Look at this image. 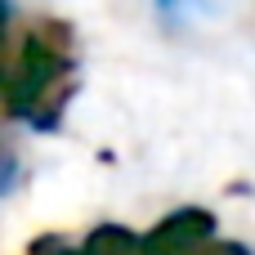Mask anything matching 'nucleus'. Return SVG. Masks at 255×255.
I'll return each instance as SVG.
<instances>
[{
    "label": "nucleus",
    "instance_id": "1",
    "mask_svg": "<svg viewBox=\"0 0 255 255\" xmlns=\"http://www.w3.org/2000/svg\"><path fill=\"white\" fill-rule=\"evenodd\" d=\"M72 54L63 27H31L18 63L4 85V112L31 130H54L67 108V81H72Z\"/></svg>",
    "mask_w": 255,
    "mask_h": 255
},
{
    "label": "nucleus",
    "instance_id": "2",
    "mask_svg": "<svg viewBox=\"0 0 255 255\" xmlns=\"http://www.w3.org/2000/svg\"><path fill=\"white\" fill-rule=\"evenodd\" d=\"M206 242H215V215L202 206L170 211L152 233H143V255H197Z\"/></svg>",
    "mask_w": 255,
    "mask_h": 255
},
{
    "label": "nucleus",
    "instance_id": "3",
    "mask_svg": "<svg viewBox=\"0 0 255 255\" xmlns=\"http://www.w3.org/2000/svg\"><path fill=\"white\" fill-rule=\"evenodd\" d=\"M85 255H143V238L126 224H99L85 238Z\"/></svg>",
    "mask_w": 255,
    "mask_h": 255
},
{
    "label": "nucleus",
    "instance_id": "4",
    "mask_svg": "<svg viewBox=\"0 0 255 255\" xmlns=\"http://www.w3.org/2000/svg\"><path fill=\"white\" fill-rule=\"evenodd\" d=\"M27 255H85V247H72V242L58 238V233H40V238H31Z\"/></svg>",
    "mask_w": 255,
    "mask_h": 255
},
{
    "label": "nucleus",
    "instance_id": "5",
    "mask_svg": "<svg viewBox=\"0 0 255 255\" xmlns=\"http://www.w3.org/2000/svg\"><path fill=\"white\" fill-rule=\"evenodd\" d=\"M197 255H251V247H242V242H206Z\"/></svg>",
    "mask_w": 255,
    "mask_h": 255
}]
</instances>
